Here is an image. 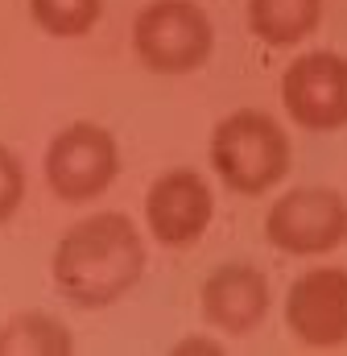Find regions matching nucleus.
Here are the masks:
<instances>
[{
	"label": "nucleus",
	"mask_w": 347,
	"mask_h": 356,
	"mask_svg": "<svg viewBox=\"0 0 347 356\" xmlns=\"http://www.w3.org/2000/svg\"><path fill=\"white\" fill-rule=\"evenodd\" d=\"M133 50L153 75H190L215 50L211 17L194 0H153L133 21Z\"/></svg>",
	"instance_id": "obj_3"
},
{
	"label": "nucleus",
	"mask_w": 347,
	"mask_h": 356,
	"mask_svg": "<svg viewBox=\"0 0 347 356\" xmlns=\"http://www.w3.org/2000/svg\"><path fill=\"white\" fill-rule=\"evenodd\" d=\"M50 273L67 302L83 311H103L141 282L145 241L124 211H95L62 232Z\"/></svg>",
	"instance_id": "obj_1"
},
{
	"label": "nucleus",
	"mask_w": 347,
	"mask_h": 356,
	"mask_svg": "<svg viewBox=\"0 0 347 356\" xmlns=\"http://www.w3.org/2000/svg\"><path fill=\"white\" fill-rule=\"evenodd\" d=\"M75 353V340L62 319L42 311H21L8 323H0V356H67Z\"/></svg>",
	"instance_id": "obj_11"
},
{
	"label": "nucleus",
	"mask_w": 347,
	"mask_h": 356,
	"mask_svg": "<svg viewBox=\"0 0 347 356\" xmlns=\"http://www.w3.org/2000/svg\"><path fill=\"white\" fill-rule=\"evenodd\" d=\"M29 13L50 38H83L95 29L103 0H29Z\"/></svg>",
	"instance_id": "obj_12"
},
{
	"label": "nucleus",
	"mask_w": 347,
	"mask_h": 356,
	"mask_svg": "<svg viewBox=\"0 0 347 356\" xmlns=\"http://www.w3.org/2000/svg\"><path fill=\"white\" fill-rule=\"evenodd\" d=\"M285 327L306 348L347 344V269L314 266L285 294Z\"/></svg>",
	"instance_id": "obj_8"
},
{
	"label": "nucleus",
	"mask_w": 347,
	"mask_h": 356,
	"mask_svg": "<svg viewBox=\"0 0 347 356\" xmlns=\"http://www.w3.org/2000/svg\"><path fill=\"white\" fill-rule=\"evenodd\" d=\"M21 203H25V166L8 145H0V224H8L21 211Z\"/></svg>",
	"instance_id": "obj_13"
},
{
	"label": "nucleus",
	"mask_w": 347,
	"mask_h": 356,
	"mask_svg": "<svg viewBox=\"0 0 347 356\" xmlns=\"http://www.w3.org/2000/svg\"><path fill=\"white\" fill-rule=\"evenodd\" d=\"M264 236L289 257L335 253L347 241V199L331 186H294L269 207Z\"/></svg>",
	"instance_id": "obj_4"
},
{
	"label": "nucleus",
	"mask_w": 347,
	"mask_h": 356,
	"mask_svg": "<svg viewBox=\"0 0 347 356\" xmlns=\"http://www.w3.org/2000/svg\"><path fill=\"white\" fill-rule=\"evenodd\" d=\"M120 175V145L108 129L79 120L46 145V186L62 203H91Z\"/></svg>",
	"instance_id": "obj_5"
},
{
	"label": "nucleus",
	"mask_w": 347,
	"mask_h": 356,
	"mask_svg": "<svg viewBox=\"0 0 347 356\" xmlns=\"http://www.w3.org/2000/svg\"><path fill=\"white\" fill-rule=\"evenodd\" d=\"M281 104L306 133H335L347 124V58L335 50L302 54L281 75Z\"/></svg>",
	"instance_id": "obj_6"
},
{
	"label": "nucleus",
	"mask_w": 347,
	"mask_h": 356,
	"mask_svg": "<svg viewBox=\"0 0 347 356\" xmlns=\"http://www.w3.org/2000/svg\"><path fill=\"white\" fill-rule=\"evenodd\" d=\"M269 315V282L257 266L228 261L203 282V319L223 336H248Z\"/></svg>",
	"instance_id": "obj_9"
},
{
	"label": "nucleus",
	"mask_w": 347,
	"mask_h": 356,
	"mask_svg": "<svg viewBox=\"0 0 347 356\" xmlns=\"http://www.w3.org/2000/svg\"><path fill=\"white\" fill-rule=\"evenodd\" d=\"M323 21V0H248V29L264 46H298Z\"/></svg>",
	"instance_id": "obj_10"
},
{
	"label": "nucleus",
	"mask_w": 347,
	"mask_h": 356,
	"mask_svg": "<svg viewBox=\"0 0 347 356\" xmlns=\"http://www.w3.org/2000/svg\"><path fill=\"white\" fill-rule=\"evenodd\" d=\"M145 220L149 236L166 249H190L215 220V195L211 182L198 170H166L149 182L145 195Z\"/></svg>",
	"instance_id": "obj_7"
},
{
	"label": "nucleus",
	"mask_w": 347,
	"mask_h": 356,
	"mask_svg": "<svg viewBox=\"0 0 347 356\" xmlns=\"http://www.w3.org/2000/svg\"><path fill=\"white\" fill-rule=\"evenodd\" d=\"M211 166L232 195H264L289 175V137L269 112L240 108L215 124Z\"/></svg>",
	"instance_id": "obj_2"
},
{
	"label": "nucleus",
	"mask_w": 347,
	"mask_h": 356,
	"mask_svg": "<svg viewBox=\"0 0 347 356\" xmlns=\"http://www.w3.org/2000/svg\"><path fill=\"white\" fill-rule=\"evenodd\" d=\"M174 353H219V344L215 340H182V344H174Z\"/></svg>",
	"instance_id": "obj_14"
}]
</instances>
